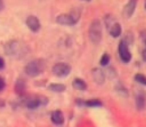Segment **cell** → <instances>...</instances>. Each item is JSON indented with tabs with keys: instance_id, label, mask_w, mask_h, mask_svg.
<instances>
[{
	"instance_id": "cell-1",
	"label": "cell",
	"mask_w": 146,
	"mask_h": 127,
	"mask_svg": "<svg viewBox=\"0 0 146 127\" xmlns=\"http://www.w3.org/2000/svg\"><path fill=\"white\" fill-rule=\"evenodd\" d=\"M82 9L79 7L72 9L68 14H61L56 18V21L60 25L74 26L76 24L81 17Z\"/></svg>"
},
{
	"instance_id": "cell-2",
	"label": "cell",
	"mask_w": 146,
	"mask_h": 127,
	"mask_svg": "<svg viewBox=\"0 0 146 127\" xmlns=\"http://www.w3.org/2000/svg\"><path fill=\"white\" fill-rule=\"evenodd\" d=\"M88 35L94 44H98L102 39V27L100 19H95L92 21L88 29Z\"/></svg>"
},
{
	"instance_id": "cell-3",
	"label": "cell",
	"mask_w": 146,
	"mask_h": 127,
	"mask_svg": "<svg viewBox=\"0 0 146 127\" xmlns=\"http://www.w3.org/2000/svg\"><path fill=\"white\" fill-rule=\"evenodd\" d=\"M44 63L42 60H33L26 65L24 68L26 74L31 77H36L43 72Z\"/></svg>"
},
{
	"instance_id": "cell-4",
	"label": "cell",
	"mask_w": 146,
	"mask_h": 127,
	"mask_svg": "<svg viewBox=\"0 0 146 127\" xmlns=\"http://www.w3.org/2000/svg\"><path fill=\"white\" fill-rule=\"evenodd\" d=\"M71 71V66L66 62H58L54 65L52 72L56 76L64 78L70 74Z\"/></svg>"
},
{
	"instance_id": "cell-5",
	"label": "cell",
	"mask_w": 146,
	"mask_h": 127,
	"mask_svg": "<svg viewBox=\"0 0 146 127\" xmlns=\"http://www.w3.org/2000/svg\"><path fill=\"white\" fill-rule=\"evenodd\" d=\"M118 50L120 59L122 60V61H123L124 63H128L131 61L132 59V54L129 51L128 44L125 40L123 39L120 41Z\"/></svg>"
},
{
	"instance_id": "cell-6",
	"label": "cell",
	"mask_w": 146,
	"mask_h": 127,
	"mask_svg": "<svg viewBox=\"0 0 146 127\" xmlns=\"http://www.w3.org/2000/svg\"><path fill=\"white\" fill-rule=\"evenodd\" d=\"M48 103V98L44 96L29 98L27 101L26 106L29 109H35L41 105H46Z\"/></svg>"
},
{
	"instance_id": "cell-7",
	"label": "cell",
	"mask_w": 146,
	"mask_h": 127,
	"mask_svg": "<svg viewBox=\"0 0 146 127\" xmlns=\"http://www.w3.org/2000/svg\"><path fill=\"white\" fill-rule=\"evenodd\" d=\"M26 24L28 28L33 32H36L40 29L41 24L39 19L34 15L29 16L26 20Z\"/></svg>"
},
{
	"instance_id": "cell-8",
	"label": "cell",
	"mask_w": 146,
	"mask_h": 127,
	"mask_svg": "<svg viewBox=\"0 0 146 127\" xmlns=\"http://www.w3.org/2000/svg\"><path fill=\"white\" fill-rule=\"evenodd\" d=\"M137 1H130L125 7H123V9L122 11V15L124 18L129 19L132 17L136 8Z\"/></svg>"
},
{
	"instance_id": "cell-9",
	"label": "cell",
	"mask_w": 146,
	"mask_h": 127,
	"mask_svg": "<svg viewBox=\"0 0 146 127\" xmlns=\"http://www.w3.org/2000/svg\"><path fill=\"white\" fill-rule=\"evenodd\" d=\"M135 105L139 111L144 109L146 105V94L145 91H139L135 96Z\"/></svg>"
},
{
	"instance_id": "cell-10",
	"label": "cell",
	"mask_w": 146,
	"mask_h": 127,
	"mask_svg": "<svg viewBox=\"0 0 146 127\" xmlns=\"http://www.w3.org/2000/svg\"><path fill=\"white\" fill-rule=\"evenodd\" d=\"M93 79L96 84H103L105 81L106 76L104 71L99 68H95L91 71Z\"/></svg>"
},
{
	"instance_id": "cell-11",
	"label": "cell",
	"mask_w": 146,
	"mask_h": 127,
	"mask_svg": "<svg viewBox=\"0 0 146 127\" xmlns=\"http://www.w3.org/2000/svg\"><path fill=\"white\" fill-rule=\"evenodd\" d=\"M27 84L25 80L23 78H18L14 84V91L19 96H23L26 92Z\"/></svg>"
},
{
	"instance_id": "cell-12",
	"label": "cell",
	"mask_w": 146,
	"mask_h": 127,
	"mask_svg": "<svg viewBox=\"0 0 146 127\" xmlns=\"http://www.w3.org/2000/svg\"><path fill=\"white\" fill-rule=\"evenodd\" d=\"M51 119L56 125H62L64 123V116L61 110H56L51 113Z\"/></svg>"
},
{
	"instance_id": "cell-13",
	"label": "cell",
	"mask_w": 146,
	"mask_h": 127,
	"mask_svg": "<svg viewBox=\"0 0 146 127\" xmlns=\"http://www.w3.org/2000/svg\"><path fill=\"white\" fill-rule=\"evenodd\" d=\"M76 101L79 105L83 104V105H85L86 106L92 107V108H94V107H101L102 106V102L99 99H96V98L88 99L86 101H82L81 99L78 98V99H76Z\"/></svg>"
},
{
	"instance_id": "cell-14",
	"label": "cell",
	"mask_w": 146,
	"mask_h": 127,
	"mask_svg": "<svg viewBox=\"0 0 146 127\" xmlns=\"http://www.w3.org/2000/svg\"><path fill=\"white\" fill-rule=\"evenodd\" d=\"M110 35L114 38H117L119 37L122 33V27L120 23L115 22L110 28Z\"/></svg>"
},
{
	"instance_id": "cell-15",
	"label": "cell",
	"mask_w": 146,
	"mask_h": 127,
	"mask_svg": "<svg viewBox=\"0 0 146 127\" xmlns=\"http://www.w3.org/2000/svg\"><path fill=\"white\" fill-rule=\"evenodd\" d=\"M72 86L75 89L79 91H84L87 88V84L86 81L80 78H74L72 81Z\"/></svg>"
},
{
	"instance_id": "cell-16",
	"label": "cell",
	"mask_w": 146,
	"mask_h": 127,
	"mask_svg": "<svg viewBox=\"0 0 146 127\" xmlns=\"http://www.w3.org/2000/svg\"><path fill=\"white\" fill-rule=\"evenodd\" d=\"M66 88V86L63 84H57V83H52L49 84L48 86V89L50 91H52L54 92L61 93L64 91Z\"/></svg>"
},
{
	"instance_id": "cell-17",
	"label": "cell",
	"mask_w": 146,
	"mask_h": 127,
	"mask_svg": "<svg viewBox=\"0 0 146 127\" xmlns=\"http://www.w3.org/2000/svg\"><path fill=\"white\" fill-rule=\"evenodd\" d=\"M110 60H111V57L108 54H103V56L101 57V60H100V64L103 66H106L108 65L110 62Z\"/></svg>"
},
{
	"instance_id": "cell-18",
	"label": "cell",
	"mask_w": 146,
	"mask_h": 127,
	"mask_svg": "<svg viewBox=\"0 0 146 127\" xmlns=\"http://www.w3.org/2000/svg\"><path fill=\"white\" fill-rule=\"evenodd\" d=\"M134 78L139 84L146 86V76L144 75V74L138 73V74H135Z\"/></svg>"
},
{
	"instance_id": "cell-19",
	"label": "cell",
	"mask_w": 146,
	"mask_h": 127,
	"mask_svg": "<svg viewBox=\"0 0 146 127\" xmlns=\"http://www.w3.org/2000/svg\"><path fill=\"white\" fill-rule=\"evenodd\" d=\"M5 86H6V83L5 81L4 80V78H1L0 76V92L5 88Z\"/></svg>"
},
{
	"instance_id": "cell-20",
	"label": "cell",
	"mask_w": 146,
	"mask_h": 127,
	"mask_svg": "<svg viewBox=\"0 0 146 127\" xmlns=\"http://www.w3.org/2000/svg\"><path fill=\"white\" fill-rule=\"evenodd\" d=\"M5 66V61H4V59L1 57H0V70L3 69Z\"/></svg>"
},
{
	"instance_id": "cell-21",
	"label": "cell",
	"mask_w": 146,
	"mask_h": 127,
	"mask_svg": "<svg viewBox=\"0 0 146 127\" xmlns=\"http://www.w3.org/2000/svg\"><path fill=\"white\" fill-rule=\"evenodd\" d=\"M4 7H5V4H4V1L0 0V11H2V10L4 9Z\"/></svg>"
},
{
	"instance_id": "cell-22",
	"label": "cell",
	"mask_w": 146,
	"mask_h": 127,
	"mask_svg": "<svg viewBox=\"0 0 146 127\" xmlns=\"http://www.w3.org/2000/svg\"><path fill=\"white\" fill-rule=\"evenodd\" d=\"M142 57H143V59L144 61H145L146 62V49H144L143 51Z\"/></svg>"
},
{
	"instance_id": "cell-23",
	"label": "cell",
	"mask_w": 146,
	"mask_h": 127,
	"mask_svg": "<svg viewBox=\"0 0 146 127\" xmlns=\"http://www.w3.org/2000/svg\"><path fill=\"white\" fill-rule=\"evenodd\" d=\"M4 102H3L2 101H1V100H0V106H4Z\"/></svg>"
},
{
	"instance_id": "cell-24",
	"label": "cell",
	"mask_w": 146,
	"mask_h": 127,
	"mask_svg": "<svg viewBox=\"0 0 146 127\" xmlns=\"http://www.w3.org/2000/svg\"><path fill=\"white\" fill-rule=\"evenodd\" d=\"M145 10H146V2H145Z\"/></svg>"
},
{
	"instance_id": "cell-25",
	"label": "cell",
	"mask_w": 146,
	"mask_h": 127,
	"mask_svg": "<svg viewBox=\"0 0 146 127\" xmlns=\"http://www.w3.org/2000/svg\"><path fill=\"white\" fill-rule=\"evenodd\" d=\"M145 44H146V41H145Z\"/></svg>"
}]
</instances>
